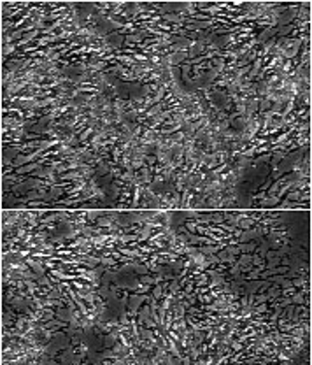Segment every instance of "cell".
Wrapping results in <instances>:
<instances>
[{"label": "cell", "mask_w": 312, "mask_h": 365, "mask_svg": "<svg viewBox=\"0 0 312 365\" xmlns=\"http://www.w3.org/2000/svg\"><path fill=\"white\" fill-rule=\"evenodd\" d=\"M265 197H267V193H265V192L256 193V195H253V199H251V204H253V205H260V202L265 199Z\"/></svg>", "instance_id": "6da1fadb"}]
</instances>
